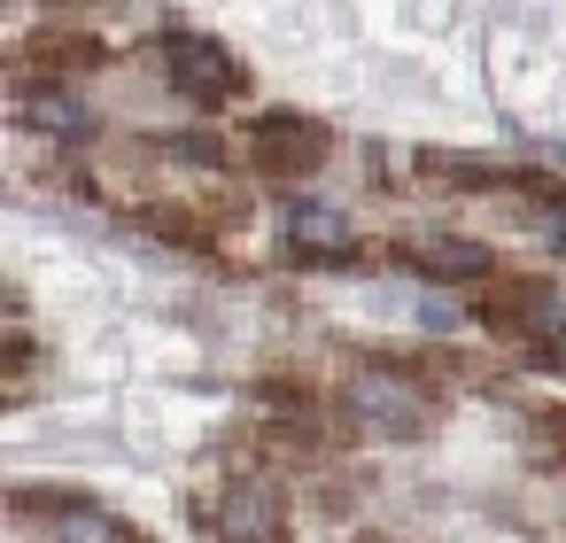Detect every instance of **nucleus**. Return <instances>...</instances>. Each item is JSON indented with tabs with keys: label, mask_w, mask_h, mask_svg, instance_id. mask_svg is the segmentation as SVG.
Returning <instances> with one entry per match:
<instances>
[{
	"label": "nucleus",
	"mask_w": 566,
	"mask_h": 543,
	"mask_svg": "<svg viewBox=\"0 0 566 543\" xmlns=\"http://www.w3.org/2000/svg\"><path fill=\"white\" fill-rule=\"evenodd\" d=\"M434 411L442 404H434V388L411 365H357L342 380V419L357 435H373V442H411V435L434 427Z\"/></svg>",
	"instance_id": "obj_1"
},
{
	"label": "nucleus",
	"mask_w": 566,
	"mask_h": 543,
	"mask_svg": "<svg viewBox=\"0 0 566 543\" xmlns=\"http://www.w3.org/2000/svg\"><path fill=\"white\" fill-rule=\"evenodd\" d=\"M164 79H171V94L195 102V109H226V102L249 86V71L233 63V48H218V40H202V32H171V40H164Z\"/></svg>",
	"instance_id": "obj_2"
},
{
	"label": "nucleus",
	"mask_w": 566,
	"mask_h": 543,
	"mask_svg": "<svg viewBox=\"0 0 566 543\" xmlns=\"http://www.w3.org/2000/svg\"><path fill=\"white\" fill-rule=\"evenodd\" d=\"M326 148H334L326 125H318V117H295V109L249 125V164H256L264 179H311V171L326 164Z\"/></svg>",
	"instance_id": "obj_3"
},
{
	"label": "nucleus",
	"mask_w": 566,
	"mask_h": 543,
	"mask_svg": "<svg viewBox=\"0 0 566 543\" xmlns=\"http://www.w3.org/2000/svg\"><path fill=\"white\" fill-rule=\"evenodd\" d=\"M218 543H287V497H280V481H272V473H256V466L226 473Z\"/></svg>",
	"instance_id": "obj_4"
},
{
	"label": "nucleus",
	"mask_w": 566,
	"mask_h": 543,
	"mask_svg": "<svg viewBox=\"0 0 566 543\" xmlns=\"http://www.w3.org/2000/svg\"><path fill=\"white\" fill-rule=\"evenodd\" d=\"M481 319L504 326V334H527V342H566V295L535 288V280H504L481 295Z\"/></svg>",
	"instance_id": "obj_5"
},
{
	"label": "nucleus",
	"mask_w": 566,
	"mask_h": 543,
	"mask_svg": "<svg viewBox=\"0 0 566 543\" xmlns=\"http://www.w3.org/2000/svg\"><path fill=\"white\" fill-rule=\"evenodd\" d=\"M17 512H40L48 543H140L133 520H117L109 504H86V497H32V489H17Z\"/></svg>",
	"instance_id": "obj_6"
},
{
	"label": "nucleus",
	"mask_w": 566,
	"mask_h": 543,
	"mask_svg": "<svg viewBox=\"0 0 566 543\" xmlns=\"http://www.w3.org/2000/svg\"><path fill=\"white\" fill-rule=\"evenodd\" d=\"M280 241H287L295 264H349L357 257V226L342 210H326V202H287Z\"/></svg>",
	"instance_id": "obj_7"
},
{
	"label": "nucleus",
	"mask_w": 566,
	"mask_h": 543,
	"mask_svg": "<svg viewBox=\"0 0 566 543\" xmlns=\"http://www.w3.org/2000/svg\"><path fill=\"white\" fill-rule=\"evenodd\" d=\"M396 257L427 280H489V249L481 241H458V233H403Z\"/></svg>",
	"instance_id": "obj_8"
},
{
	"label": "nucleus",
	"mask_w": 566,
	"mask_h": 543,
	"mask_svg": "<svg viewBox=\"0 0 566 543\" xmlns=\"http://www.w3.org/2000/svg\"><path fill=\"white\" fill-rule=\"evenodd\" d=\"M24 117L40 125V133H63V140H78V133H94V117L71 102V94H32L24 102Z\"/></svg>",
	"instance_id": "obj_9"
},
{
	"label": "nucleus",
	"mask_w": 566,
	"mask_h": 543,
	"mask_svg": "<svg viewBox=\"0 0 566 543\" xmlns=\"http://www.w3.org/2000/svg\"><path fill=\"white\" fill-rule=\"evenodd\" d=\"M543 233H551V249H566V202H551V218H543Z\"/></svg>",
	"instance_id": "obj_10"
},
{
	"label": "nucleus",
	"mask_w": 566,
	"mask_h": 543,
	"mask_svg": "<svg viewBox=\"0 0 566 543\" xmlns=\"http://www.w3.org/2000/svg\"><path fill=\"white\" fill-rule=\"evenodd\" d=\"M543 435H551V442L566 450V411H551V419H543Z\"/></svg>",
	"instance_id": "obj_11"
}]
</instances>
